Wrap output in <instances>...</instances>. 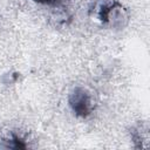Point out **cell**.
<instances>
[{
  "instance_id": "cell-3",
  "label": "cell",
  "mask_w": 150,
  "mask_h": 150,
  "mask_svg": "<svg viewBox=\"0 0 150 150\" xmlns=\"http://www.w3.org/2000/svg\"><path fill=\"white\" fill-rule=\"evenodd\" d=\"M8 148H16V149H25L26 144L23 143V141L18 136V135H12L11 138L8 139Z\"/></svg>"
},
{
  "instance_id": "cell-2",
  "label": "cell",
  "mask_w": 150,
  "mask_h": 150,
  "mask_svg": "<svg viewBox=\"0 0 150 150\" xmlns=\"http://www.w3.org/2000/svg\"><path fill=\"white\" fill-rule=\"evenodd\" d=\"M68 102L73 112L81 118L88 117L94 109L90 93L82 87H76L71 90L68 97Z\"/></svg>"
},
{
  "instance_id": "cell-1",
  "label": "cell",
  "mask_w": 150,
  "mask_h": 150,
  "mask_svg": "<svg viewBox=\"0 0 150 150\" xmlns=\"http://www.w3.org/2000/svg\"><path fill=\"white\" fill-rule=\"evenodd\" d=\"M94 16L103 25L110 28L123 27L128 22V12L118 1H105L94 7Z\"/></svg>"
},
{
  "instance_id": "cell-4",
  "label": "cell",
  "mask_w": 150,
  "mask_h": 150,
  "mask_svg": "<svg viewBox=\"0 0 150 150\" xmlns=\"http://www.w3.org/2000/svg\"><path fill=\"white\" fill-rule=\"evenodd\" d=\"M33 1H35L38 4H42V5H54L59 0H33Z\"/></svg>"
}]
</instances>
